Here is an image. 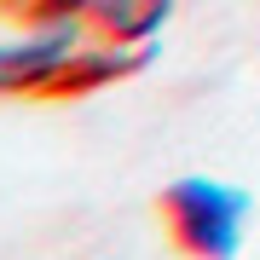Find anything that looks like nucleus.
Returning a JSON list of instances; mask_svg holds the SVG:
<instances>
[{"label":"nucleus","mask_w":260,"mask_h":260,"mask_svg":"<svg viewBox=\"0 0 260 260\" xmlns=\"http://www.w3.org/2000/svg\"><path fill=\"white\" fill-rule=\"evenodd\" d=\"M254 197L214 174H179L156 191V220L185 260H237Z\"/></svg>","instance_id":"nucleus-1"},{"label":"nucleus","mask_w":260,"mask_h":260,"mask_svg":"<svg viewBox=\"0 0 260 260\" xmlns=\"http://www.w3.org/2000/svg\"><path fill=\"white\" fill-rule=\"evenodd\" d=\"M81 52V29L58 23V29H35L23 41L0 47V99H47L58 70Z\"/></svg>","instance_id":"nucleus-2"},{"label":"nucleus","mask_w":260,"mask_h":260,"mask_svg":"<svg viewBox=\"0 0 260 260\" xmlns=\"http://www.w3.org/2000/svg\"><path fill=\"white\" fill-rule=\"evenodd\" d=\"M174 12V0H81V18L99 41H121V47H145Z\"/></svg>","instance_id":"nucleus-3"},{"label":"nucleus","mask_w":260,"mask_h":260,"mask_svg":"<svg viewBox=\"0 0 260 260\" xmlns=\"http://www.w3.org/2000/svg\"><path fill=\"white\" fill-rule=\"evenodd\" d=\"M0 18L29 23V29H58L81 18V0H0Z\"/></svg>","instance_id":"nucleus-4"}]
</instances>
